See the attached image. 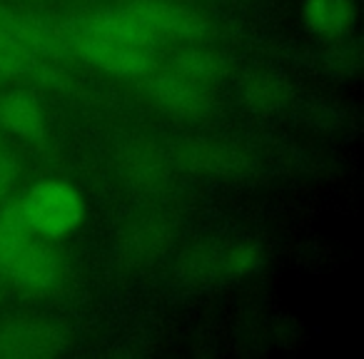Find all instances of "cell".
Returning a JSON list of instances; mask_svg holds the SVG:
<instances>
[{"label":"cell","instance_id":"obj_1","mask_svg":"<svg viewBox=\"0 0 364 359\" xmlns=\"http://www.w3.org/2000/svg\"><path fill=\"white\" fill-rule=\"evenodd\" d=\"M18 200L33 237L58 242L75 232L85 220L82 195L60 177L38 180Z\"/></svg>","mask_w":364,"mask_h":359},{"label":"cell","instance_id":"obj_2","mask_svg":"<svg viewBox=\"0 0 364 359\" xmlns=\"http://www.w3.org/2000/svg\"><path fill=\"white\" fill-rule=\"evenodd\" d=\"M172 160L198 175L213 177H247L257 160L247 147L225 137H193L172 150Z\"/></svg>","mask_w":364,"mask_h":359},{"label":"cell","instance_id":"obj_3","mask_svg":"<svg viewBox=\"0 0 364 359\" xmlns=\"http://www.w3.org/2000/svg\"><path fill=\"white\" fill-rule=\"evenodd\" d=\"M65 28V23H63ZM68 48L70 55H77L87 65L115 77H145L155 70V53L147 48L125 45V43L100 41V38L80 36L68 31Z\"/></svg>","mask_w":364,"mask_h":359},{"label":"cell","instance_id":"obj_4","mask_svg":"<svg viewBox=\"0 0 364 359\" xmlns=\"http://www.w3.org/2000/svg\"><path fill=\"white\" fill-rule=\"evenodd\" d=\"M68 334L48 319H11L0 324V359H48L63 354Z\"/></svg>","mask_w":364,"mask_h":359},{"label":"cell","instance_id":"obj_5","mask_svg":"<svg viewBox=\"0 0 364 359\" xmlns=\"http://www.w3.org/2000/svg\"><path fill=\"white\" fill-rule=\"evenodd\" d=\"M65 28L73 33H80V36L125 43V45L147 48V50H152L157 45V41H160L127 6L95 8V11H87L77 18H70L65 23Z\"/></svg>","mask_w":364,"mask_h":359},{"label":"cell","instance_id":"obj_6","mask_svg":"<svg viewBox=\"0 0 364 359\" xmlns=\"http://www.w3.org/2000/svg\"><path fill=\"white\" fill-rule=\"evenodd\" d=\"M147 77V95L152 97L157 107H162L170 115L180 117V120L198 122L205 120L210 112L215 110V97L210 87L200 85L195 80H188L180 73H150Z\"/></svg>","mask_w":364,"mask_h":359},{"label":"cell","instance_id":"obj_7","mask_svg":"<svg viewBox=\"0 0 364 359\" xmlns=\"http://www.w3.org/2000/svg\"><path fill=\"white\" fill-rule=\"evenodd\" d=\"M175 237V223L165 213H140L120 230L117 252L127 267H145L155 262Z\"/></svg>","mask_w":364,"mask_h":359},{"label":"cell","instance_id":"obj_8","mask_svg":"<svg viewBox=\"0 0 364 359\" xmlns=\"http://www.w3.org/2000/svg\"><path fill=\"white\" fill-rule=\"evenodd\" d=\"M157 38L203 41L210 36V21L203 13L172 0H130L125 3Z\"/></svg>","mask_w":364,"mask_h":359},{"label":"cell","instance_id":"obj_9","mask_svg":"<svg viewBox=\"0 0 364 359\" xmlns=\"http://www.w3.org/2000/svg\"><path fill=\"white\" fill-rule=\"evenodd\" d=\"M6 277L23 292L46 294L63 279V259L50 240L31 237L11 262Z\"/></svg>","mask_w":364,"mask_h":359},{"label":"cell","instance_id":"obj_10","mask_svg":"<svg viewBox=\"0 0 364 359\" xmlns=\"http://www.w3.org/2000/svg\"><path fill=\"white\" fill-rule=\"evenodd\" d=\"M0 28L8 36L16 38L21 45H26L31 53H36L38 58L60 60V58L70 55L65 28L58 26V23L46 21V18L0 6Z\"/></svg>","mask_w":364,"mask_h":359},{"label":"cell","instance_id":"obj_11","mask_svg":"<svg viewBox=\"0 0 364 359\" xmlns=\"http://www.w3.org/2000/svg\"><path fill=\"white\" fill-rule=\"evenodd\" d=\"M117 170L130 188L140 193H155L167 183L170 157L167 152L150 137H135L120 147L117 155Z\"/></svg>","mask_w":364,"mask_h":359},{"label":"cell","instance_id":"obj_12","mask_svg":"<svg viewBox=\"0 0 364 359\" xmlns=\"http://www.w3.org/2000/svg\"><path fill=\"white\" fill-rule=\"evenodd\" d=\"M0 127H6L11 135L21 140L43 145L48 137L46 110L36 92L28 87H13V90L0 92Z\"/></svg>","mask_w":364,"mask_h":359},{"label":"cell","instance_id":"obj_13","mask_svg":"<svg viewBox=\"0 0 364 359\" xmlns=\"http://www.w3.org/2000/svg\"><path fill=\"white\" fill-rule=\"evenodd\" d=\"M302 23L322 41L349 38L357 23V0H302Z\"/></svg>","mask_w":364,"mask_h":359},{"label":"cell","instance_id":"obj_14","mask_svg":"<svg viewBox=\"0 0 364 359\" xmlns=\"http://www.w3.org/2000/svg\"><path fill=\"white\" fill-rule=\"evenodd\" d=\"M172 70L195 80L205 87H213L228 77V60L210 48L188 45L172 55Z\"/></svg>","mask_w":364,"mask_h":359},{"label":"cell","instance_id":"obj_15","mask_svg":"<svg viewBox=\"0 0 364 359\" xmlns=\"http://www.w3.org/2000/svg\"><path fill=\"white\" fill-rule=\"evenodd\" d=\"M240 95H242L245 105H250L252 110L272 112L289 102V85L284 82V77L274 75V73L257 70L242 80Z\"/></svg>","mask_w":364,"mask_h":359},{"label":"cell","instance_id":"obj_16","mask_svg":"<svg viewBox=\"0 0 364 359\" xmlns=\"http://www.w3.org/2000/svg\"><path fill=\"white\" fill-rule=\"evenodd\" d=\"M223 252L225 245L210 242V240L188 247L180 257L182 279L195 284H208L223 279Z\"/></svg>","mask_w":364,"mask_h":359},{"label":"cell","instance_id":"obj_17","mask_svg":"<svg viewBox=\"0 0 364 359\" xmlns=\"http://www.w3.org/2000/svg\"><path fill=\"white\" fill-rule=\"evenodd\" d=\"M33 237L23 215L21 200H8L0 208V274H6L11 262L18 257L26 242Z\"/></svg>","mask_w":364,"mask_h":359},{"label":"cell","instance_id":"obj_18","mask_svg":"<svg viewBox=\"0 0 364 359\" xmlns=\"http://www.w3.org/2000/svg\"><path fill=\"white\" fill-rule=\"evenodd\" d=\"M264 264V250L255 240L225 245L223 252V279H247L259 272Z\"/></svg>","mask_w":364,"mask_h":359},{"label":"cell","instance_id":"obj_19","mask_svg":"<svg viewBox=\"0 0 364 359\" xmlns=\"http://www.w3.org/2000/svg\"><path fill=\"white\" fill-rule=\"evenodd\" d=\"M43 58H38L36 53H31L26 45L16 41L13 36H8L0 28V77H21V75H33Z\"/></svg>","mask_w":364,"mask_h":359},{"label":"cell","instance_id":"obj_20","mask_svg":"<svg viewBox=\"0 0 364 359\" xmlns=\"http://www.w3.org/2000/svg\"><path fill=\"white\" fill-rule=\"evenodd\" d=\"M337 45L329 48L327 53V68L332 73H337V75L347 77L352 75V73L359 70V60H362V53H359V45L352 41H347V38H339V41H334Z\"/></svg>","mask_w":364,"mask_h":359},{"label":"cell","instance_id":"obj_21","mask_svg":"<svg viewBox=\"0 0 364 359\" xmlns=\"http://www.w3.org/2000/svg\"><path fill=\"white\" fill-rule=\"evenodd\" d=\"M18 175H21V165H18L16 155L0 152V208L11 200L13 188L18 183Z\"/></svg>","mask_w":364,"mask_h":359},{"label":"cell","instance_id":"obj_22","mask_svg":"<svg viewBox=\"0 0 364 359\" xmlns=\"http://www.w3.org/2000/svg\"><path fill=\"white\" fill-rule=\"evenodd\" d=\"M0 82H3V77H0Z\"/></svg>","mask_w":364,"mask_h":359},{"label":"cell","instance_id":"obj_23","mask_svg":"<svg viewBox=\"0 0 364 359\" xmlns=\"http://www.w3.org/2000/svg\"><path fill=\"white\" fill-rule=\"evenodd\" d=\"M127 3H130V0H127Z\"/></svg>","mask_w":364,"mask_h":359}]
</instances>
